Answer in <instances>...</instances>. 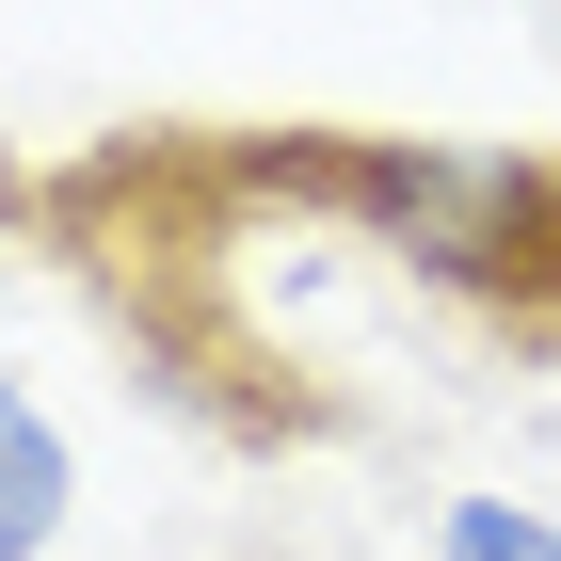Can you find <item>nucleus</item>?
Returning a JSON list of instances; mask_svg holds the SVG:
<instances>
[{
  "instance_id": "obj_1",
  "label": "nucleus",
  "mask_w": 561,
  "mask_h": 561,
  "mask_svg": "<svg viewBox=\"0 0 561 561\" xmlns=\"http://www.w3.org/2000/svg\"><path fill=\"white\" fill-rule=\"evenodd\" d=\"M33 241L225 449L369 433L401 337L561 369V145L113 129L33 176Z\"/></svg>"
},
{
  "instance_id": "obj_2",
  "label": "nucleus",
  "mask_w": 561,
  "mask_h": 561,
  "mask_svg": "<svg viewBox=\"0 0 561 561\" xmlns=\"http://www.w3.org/2000/svg\"><path fill=\"white\" fill-rule=\"evenodd\" d=\"M65 497H81V466H65V433H48L33 401L0 386V561H33L48 529H65Z\"/></svg>"
},
{
  "instance_id": "obj_3",
  "label": "nucleus",
  "mask_w": 561,
  "mask_h": 561,
  "mask_svg": "<svg viewBox=\"0 0 561 561\" xmlns=\"http://www.w3.org/2000/svg\"><path fill=\"white\" fill-rule=\"evenodd\" d=\"M433 561H561V529L514 514V497H449L433 514Z\"/></svg>"
},
{
  "instance_id": "obj_4",
  "label": "nucleus",
  "mask_w": 561,
  "mask_h": 561,
  "mask_svg": "<svg viewBox=\"0 0 561 561\" xmlns=\"http://www.w3.org/2000/svg\"><path fill=\"white\" fill-rule=\"evenodd\" d=\"M16 225H33V176H16V161H0V241H16Z\"/></svg>"
}]
</instances>
